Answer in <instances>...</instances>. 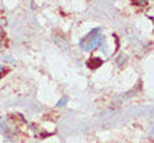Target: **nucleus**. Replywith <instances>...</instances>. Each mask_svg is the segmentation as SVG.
<instances>
[{"label":"nucleus","instance_id":"20e7f679","mask_svg":"<svg viewBox=\"0 0 154 143\" xmlns=\"http://www.w3.org/2000/svg\"><path fill=\"white\" fill-rule=\"evenodd\" d=\"M134 4H140V6H144V4H147V0H132Z\"/></svg>","mask_w":154,"mask_h":143},{"label":"nucleus","instance_id":"f257e3e1","mask_svg":"<svg viewBox=\"0 0 154 143\" xmlns=\"http://www.w3.org/2000/svg\"><path fill=\"white\" fill-rule=\"evenodd\" d=\"M102 41H104V37H102V34H101V30L95 28V30H93L85 38L81 39L80 45L84 51H93V49H97L98 46L101 45Z\"/></svg>","mask_w":154,"mask_h":143},{"label":"nucleus","instance_id":"39448f33","mask_svg":"<svg viewBox=\"0 0 154 143\" xmlns=\"http://www.w3.org/2000/svg\"><path fill=\"white\" fill-rule=\"evenodd\" d=\"M66 101H67V98H63V100H62V101H59V105H63V104H65Z\"/></svg>","mask_w":154,"mask_h":143},{"label":"nucleus","instance_id":"7ed1b4c3","mask_svg":"<svg viewBox=\"0 0 154 143\" xmlns=\"http://www.w3.org/2000/svg\"><path fill=\"white\" fill-rule=\"evenodd\" d=\"M3 42H4V31H3V27L0 25V46L3 45Z\"/></svg>","mask_w":154,"mask_h":143},{"label":"nucleus","instance_id":"f03ea898","mask_svg":"<svg viewBox=\"0 0 154 143\" xmlns=\"http://www.w3.org/2000/svg\"><path fill=\"white\" fill-rule=\"evenodd\" d=\"M102 65V61L101 59H98V58H91L88 61V67L90 69H97L100 66Z\"/></svg>","mask_w":154,"mask_h":143}]
</instances>
